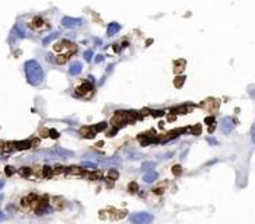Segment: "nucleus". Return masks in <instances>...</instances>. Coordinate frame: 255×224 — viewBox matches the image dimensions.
Listing matches in <instances>:
<instances>
[{"label": "nucleus", "mask_w": 255, "mask_h": 224, "mask_svg": "<svg viewBox=\"0 0 255 224\" xmlns=\"http://www.w3.org/2000/svg\"><path fill=\"white\" fill-rule=\"evenodd\" d=\"M16 147H17L18 150L30 149V147H31V142H28V140H25V142H18V143H16Z\"/></svg>", "instance_id": "nucleus-11"}, {"label": "nucleus", "mask_w": 255, "mask_h": 224, "mask_svg": "<svg viewBox=\"0 0 255 224\" xmlns=\"http://www.w3.org/2000/svg\"><path fill=\"white\" fill-rule=\"evenodd\" d=\"M118 177H119V174H118L117 171H109V178H112V179H117Z\"/></svg>", "instance_id": "nucleus-25"}, {"label": "nucleus", "mask_w": 255, "mask_h": 224, "mask_svg": "<svg viewBox=\"0 0 255 224\" xmlns=\"http://www.w3.org/2000/svg\"><path fill=\"white\" fill-rule=\"evenodd\" d=\"M66 59H67V55H59L56 57V62L58 63H65Z\"/></svg>", "instance_id": "nucleus-21"}, {"label": "nucleus", "mask_w": 255, "mask_h": 224, "mask_svg": "<svg viewBox=\"0 0 255 224\" xmlns=\"http://www.w3.org/2000/svg\"><path fill=\"white\" fill-rule=\"evenodd\" d=\"M3 220H6V216L3 214L1 211H0V221H3Z\"/></svg>", "instance_id": "nucleus-35"}, {"label": "nucleus", "mask_w": 255, "mask_h": 224, "mask_svg": "<svg viewBox=\"0 0 255 224\" xmlns=\"http://www.w3.org/2000/svg\"><path fill=\"white\" fill-rule=\"evenodd\" d=\"M59 35H61V32H52V34H49V35H48V37H46V38L43 39V41H42V43H43V45H45V46H46V45H49V43L52 42L53 39H56L58 37H59Z\"/></svg>", "instance_id": "nucleus-9"}, {"label": "nucleus", "mask_w": 255, "mask_h": 224, "mask_svg": "<svg viewBox=\"0 0 255 224\" xmlns=\"http://www.w3.org/2000/svg\"><path fill=\"white\" fill-rule=\"evenodd\" d=\"M83 70V65L80 63V62H73L72 65L69 66V74H72V76H77V74L82 73Z\"/></svg>", "instance_id": "nucleus-6"}, {"label": "nucleus", "mask_w": 255, "mask_h": 224, "mask_svg": "<svg viewBox=\"0 0 255 224\" xmlns=\"http://www.w3.org/2000/svg\"><path fill=\"white\" fill-rule=\"evenodd\" d=\"M20 172H21V175H25L27 177V175H30L31 174V169L30 168H27V167H22L21 169H20Z\"/></svg>", "instance_id": "nucleus-23"}, {"label": "nucleus", "mask_w": 255, "mask_h": 224, "mask_svg": "<svg viewBox=\"0 0 255 224\" xmlns=\"http://www.w3.org/2000/svg\"><path fill=\"white\" fill-rule=\"evenodd\" d=\"M252 140H254V142H255V130H254V132H252Z\"/></svg>", "instance_id": "nucleus-38"}, {"label": "nucleus", "mask_w": 255, "mask_h": 224, "mask_svg": "<svg viewBox=\"0 0 255 224\" xmlns=\"http://www.w3.org/2000/svg\"><path fill=\"white\" fill-rule=\"evenodd\" d=\"M206 123H208V125H212L213 122H215V118H212V116H209V118H206Z\"/></svg>", "instance_id": "nucleus-28"}, {"label": "nucleus", "mask_w": 255, "mask_h": 224, "mask_svg": "<svg viewBox=\"0 0 255 224\" xmlns=\"http://www.w3.org/2000/svg\"><path fill=\"white\" fill-rule=\"evenodd\" d=\"M77 90H79L77 93H79V94H80V95H84V94H86V93H87V91H88V90H91V87H90V84H87V83H84V84H83L82 87H79Z\"/></svg>", "instance_id": "nucleus-13"}, {"label": "nucleus", "mask_w": 255, "mask_h": 224, "mask_svg": "<svg viewBox=\"0 0 255 224\" xmlns=\"http://www.w3.org/2000/svg\"><path fill=\"white\" fill-rule=\"evenodd\" d=\"M51 154L52 157H61V158H66V157H72L73 155V151L65 150V149H61V147H55L51 150Z\"/></svg>", "instance_id": "nucleus-5"}, {"label": "nucleus", "mask_w": 255, "mask_h": 224, "mask_svg": "<svg viewBox=\"0 0 255 224\" xmlns=\"http://www.w3.org/2000/svg\"><path fill=\"white\" fill-rule=\"evenodd\" d=\"M13 172H14L13 167H7V168H6V174H7V175H11Z\"/></svg>", "instance_id": "nucleus-27"}, {"label": "nucleus", "mask_w": 255, "mask_h": 224, "mask_svg": "<svg viewBox=\"0 0 255 224\" xmlns=\"http://www.w3.org/2000/svg\"><path fill=\"white\" fill-rule=\"evenodd\" d=\"M83 20L80 18H73V17H63L62 18V25L65 28H76V27L82 25Z\"/></svg>", "instance_id": "nucleus-3"}, {"label": "nucleus", "mask_w": 255, "mask_h": 224, "mask_svg": "<svg viewBox=\"0 0 255 224\" xmlns=\"http://www.w3.org/2000/svg\"><path fill=\"white\" fill-rule=\"evenodd\" d=\"M1 199H3V195H0V200H1Z\"/></svg>", "instance_id": "nucleus-39"}, {"label": "nucleus", "mask_w": 255, "mask_h": 224, "mask_svg": "<svg viewBox=\"0 0 255 224\" xmlns=\"http://www.w3.org/2000/svg\"><path fill=\"white\" fill-rule=\"evenodd\" d=\"M208 142L210 143V144H217V140H216V139H212V137H209Z\"/></svg>", "instance_id": "nucleus-33"}, {"label": "nucleus", "mask_w": 255, "mask_h": 224, "mask_svg": "<svg viewBox=\"0 0 255 224\" xmlns=\"http://www.w3.org/2000/svg\"><path fill=\"white\" fill-rule=\"evenodd\" d=\"M154 167H156V163H154V161H146V163L142 164V171L150 172V171H153V168Z\"/></svg>", "instance_id": "nucleus-10"}, {"label": "nucleus", "mask_w": 255, "mask_h": 224, "mask_svg": "<svg viewBox=\"0 0 255 224\" xmlns=\"http://www.w3.org/2000/svg\"><path fill=\"white\" fill-rule=\"evenodd\" d=\"M52 172H53V169H52V167H43V169H42V175L43 177H51L52 175Z\"/></svg>", "instance_id": "nucleus-15"}, {"label": "nucleus", "mask_w": 255, "mask_h": 224, "mask_svg": "<svg viewBox=\"0 0 255 224\" xmlns=\"http://www.w3.org/2000/svg\"><path fill=\"white\" fill-rule=\"evenodd\" d=\"M101 163L102 164H117V165H119L121 164V160L119 158H107V160H101Z\"/></svg>", "instance_id": "nucleus-14"}, {"label": "nucleus", "mask_w": 255, "mask_h": 224, "mask_svg": "<svg viewBox=\"0 0 255 224\" xmlns=\"http://www.w3.org/2000/svg\"><path fill=\"white\" fill-rule=\"evenodd\" d=\"M250 95L252 97V98H255V91H250Z\"/></svg>", "instance_id": "nucleus-37"}, {"label": "nucleus", "mask_w": 255, "mask_h": 224, "mask_svg": "<svg viewBox=\"0 0 255 224\" xmlns=\"http://www.w3.org/2000/svg\"><path fill=\"white\" fill-rule=\"evenodd\" d=\"M93 55H94V53H93V51H90V49H88V51L84 52V59H86L87 62H90L91 57H93Z\"/></svg>", "instance_id": "nucleus-17"}, {"label": "nucleus", "mask_w": 255, "mask_h": 224, "mask_svg": "<svg viewBox=\"0 0 255 224\" xmlns=\"http://www.w3.org/2000/svg\"><path fill=\"white\" fill-rule=\"evenodd\" d=\"M101 60H104V56L102 55H98L97 57H95V63H99Z\"/></svg>", "instance_id": "nucleus-30"}, {"label": "nucleus", "mask_w": 255, "mask_h": 224, "mask_svg": "<svg viewBox=\"0 0 255 224\" xmlns=\"http://www.w3.org/2000/svg\"><path fill=\"white\" fill-rule=\"evenodd\" d=\"M184 78H185V77H178V80H175V86H177V87L182 86V83H184Z\"/></svg>", "instance_id": "nucleus-26"}, {"label": "nucleus", "mask_w": 255, "mask_h": 224, "mask_svg": "<svg viewBox=\"0 0 255 224\" xmlns=\"http://www.w3.org/2000/svg\"><path fill=\"white\" fill-rule=\"evenodd\" d=\"M14 31L17 32V37H20V38H25V31L22 30L20 24H16V27H14Z\"/></svg>", "instance_id": "nucleus-12"}, {"label": "nucleus", "mask_w": 255, "mask_h": 224, "mask_svg": "<svg viewBox=\"0 0 255 224\" xmlns=\"http://www.w3.org/2000/svg\"><path fill=\"white\" fill-rule=\"evenodd\" d=\"M129 189L132 190V192L138 190V184H136V182H130V184H129Z\"/></svg>", "instance_id": "nucleus-24"}, {"label": "nucleus", "mask_w": 255, "mask_h": 224, "mask_svg": "<svg viewBox=\"0 0 255 224\" xmlns=\"http://www.w3.org/2000/svg\"><path fill=\"white\" fill-rule=\"evenodd\" d=\"M49 133H51V136H52V137H55V139L59 136V134L56 133V130H49Z\"/></svg>", "instance_id": "nucleus-32"}, {"label": "nucleus", "mask_w": 255, "mask_h": 224, "mask_svg": "<svg viewBox=\"0 0 255 224\" xmlns=\"http://www.w3.org/2000/svg\"><path fill=\"white\" fill-rule=\"evenodd\" d=\"M34 24H37V25H41V24H42V20H41V18H34Z\"/></svg>", "instance_id": "nucleus-31"}, {"label": "nucleus", "mask_w": 255, "mask_h": 224, "mask_svg": "<svg viewBox=\"0 0 255 224\" xmlns=\"http://www.w3.org/2000/svg\"><path fill=\"white\" fill-rule=\"evenodd\" d=\"M157 178H159V174H157L156 171H150V172H146L143 175V181L146 182V184H153Z\"/></svg>", "instance_id": "nucleus-7"}, {"label": "nucleus", "mask_w": 255, "mask_h": 224, "mask_svg": "<svg viewBox=\"0 0 255 224\" xmlns=\"http://www.w3.org/2000/svg\"><path fill=\"white\" fill-rule=\"evenodd\" d=\"M67 172H69V174H79V172H80V168H77V167H69V168H67Z\"/></svg>", "instance_id": "nucleus-22"}, {"label": "nucleus", "mask_w": 255, "mask_h": 224, "mask_svg": "<svg viewBox=\"0 0 255 224\" xmlns=\"http://www.w3.org/2000/svg\"><path fill=\"white\" fill-rule=\"evenodd\" d=\"M188 109H189V108H186V107H178V108H175L174 111H175V113H186Z\"/></svg>", "instance_id": "nucleus-18"}, {"label": "nucleus", "mask_w": 255, "mask_h": 224, "mask_svg": "<svg viewBox=\"0 0 255 224\" xmlns=\"http://www.w3.org/2000/svg\"><path fill=\"white\" fill-rule=\"evenodd\" d=\"M105 128H107V123H105V122H101L99 125L94 126V130H95V132H98V130H104Z\"/></svg>", "instance_id": "nucleus-19"}, {"label": "nucleus", "mask_w": 255, "mask_h": 224, "mask_svg": "<svg viewBox=\"0 0 255 224\" xmlns=\"http://www.w3.org/2000/svg\"><path fill=\"white\" fill-rule=\"evenodd\" d=\"M234 121L231 116H226L223 118V121H221V130H223V133H230L231 130L234 129Z\"/></svg>", "instance_id": "nucleus-4"}, {"label": "nucleus", "mask_w": 255, "mask_h": 224, "mask_svg": "<svg viewBox=\"0 0 255 224\" xmlns=\"http://www.w3.org/2000/svg\"><path fill=\"white\" fill-rule=\"evenodd\" d=\"M24 70H25L27 81L30 83L31 86L37 87L43 81V70L37 60H34V59L27 60L25 65H24Z\"/></svg>", "instance_id": "nucleus-1"}, {"label": "nucleus", "mask_w": 255, "mask_h": 224, "mask_svg": "<svg viewBox=\"0 0 255 224\" xmlns=\"http://www.w3.org/2000/svg\"><path fill=\"white\" fill-rule=\"evenodd\" d=\"M118 31H121V25L118 24V22H111L108 25V30H107V35L108 37H112L118 32Z\"/></svg>", "instance_id": "nucleus-8"}, {"label": "nucleus", "mask_w": 255, "mask_h": 224, "mask_svg": "<svg viewBox=\"0 0 255 224\" xmlns=\"http://www.w3.org/2000/svg\"><path fill=\"white\" fill-rule=\"evenodd\" d=\"M82 167H84V168H87V169H95L97 168V164L95 163H82Z\"/></svg>", "instance_id": "nucleus-16"}, {"label": "nucleus", "mask_w": 255, "mask_h": 224, "mask_svg": "<svg viewBox=\"0 0 255 224\" xmlns=\"http://www.w3.org/2000/svg\"><path fill=\"white\" fill-rule=\"evenodd\" d=\"M181 172H182L181 165H174V167H173V174H174V175H179Z\"/></svg>", "instance_id": "nucleus-20"}, {"label": "nucleus", "mask_w": 255, "mask_h": 224, "mask_svg": "<svg viewBox=\"0 0 255 224\" xmlns=\"http://www.w3.org/2000/svg\"><path fill=\"white\" fill-rule=\"evenodd\" d=\"M132 224H150L153 221V216L147 211H138L129 217Z\"/></svg>", "instance_id": "nucleus-2"}, {"label": "nucleus", "mask_w": 255, "mask_h": 224, "mask_svg": "<svg viewBox=\"0 0 255 224\" xmlns=\"http://www.w3.org/2000/svg\"><path fill=\"white\" fill-rule=\"evenodd\" d=\"M3 186H4V181H3V179H0V189H1Z\"/></svg>", "instance_id": "nucleus-36"}, {"label": "nucleus", "mask_w": 255, "mask_h": 224, "mask_svg": "<svg viewBox=\"0 0 255 224\" xmlns=\"http://www.w3.org/2000/svg\"><path fill=\"white\" fill-rule=\"evenodd\" d=\"M192 132H194L195 134H199L200 133V126H195L194 129H192Z\"/></svg>", "instance_id": "nucleus-29"}, {"label": "nucleus", "mask_w": 255, "mask_h": 224, "mask_svg": "<svg viewBox=\"0 0 255 224\" xmlns=\"http://www.w3.org/2000/svg\"><path fill=\"white\" fill-rule=\"evenodd\" d=\"M130 158H132V160H139V158H140V154H132Z\"/></svg>", "instance_id": "nucleus-34"}]
</instances>
